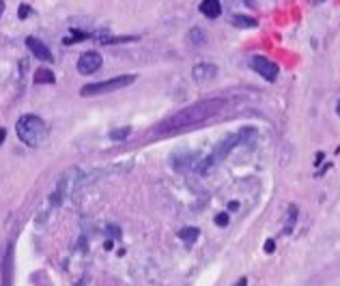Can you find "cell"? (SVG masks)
Returning <instances> with one entry per match:
<instances>
[{
  "instance_id": "obj_24",
  "label": "cell",
  "mask_w": 340,
  "mask_h": 286,
  "mask_svg": "<svg viewBox=\"0 0 340 286\" xmlns=\"http://www.w3.org/2000/svg\"><path fill=\"white\" fill-rule=\"evenodd\" d=\"M4 138H7V129H4V127H0V144L4 142Z\"/></svg>"
},
{
  "instance_id": "obj_5",
  "label": "cell",
  "mask_w": 340,
  "mask_h": 286,
  "mask_svg": "<svg viewBox=\"0 0 340 286\" xmlns=\"http://www.w3.org/2000/svg\"><path fill=\"white\" fill-rule=\"evenodd\" d=\"M84 176L80 175V170L78 168H71V170H67L65 175L58 176V181H56V190L52 192V196H50V202H52V207H61L63 200L69 196L73 190H75V185L78 183H82Z\"/></svg>"
},
{
  "instance_id": "obj_25",
  "label": "cell",
  "mask_w": 340,
  "mask_h": 286,
  "mask_svg": "<svg viewBox=\"0 0 340 286\" xmlns=\"http://www.w3.org/2000/svg\"><path fill=\"white\" fill-rule=\"evenodd\" d=\"M233 286H248V278H239L237 284H233Z\"/></svg>"
},
{
  "instance_id": "obj_19",
  "label": "cell",
  "mask_w": 340,
  "mask_h": 286,
  "mask_svg": "<svg viewBox=\"0 0 340 286\" xmlns=\"http://www.w3.org/2000/svg\"><path fill=\"white\" fill-rule=\"evenodd\" d=\"M129 133H132V127H121V129H112L110 132V140L112 142H121V140H125Z\"/></svg>"
},
{
  "instance_id": "obj_10",
  "label": "cell",
  "mask_w": 340,
  "mask_h": 286,
  "mask_svg": "<svg viewBox=\"0 0 340 286\" xmlns=\"http://www.w3.org/2000/svg\"><path fill=\"white\" fill-rule=\"evenodd\" d=\"M218 75V67H215L213 63H198V65H194V69H192V78H194V82H211V80Z\"/></svg>"
},
{
  "instance_id": "obj_26",
  "label": "cell",
  "mask_w": 340,
  "mask_h": 286,
  "mask_svg": "<svg viewBox=\"0 0 340 286\" xmlns=\"http://www.w3.org/2000/svg\"><path fill=\"white\" fill-rule=\"evenodd\" d=\"M2 13H4V0H0V18H2Z\"/></svg>"
},
{
  "instance_id": "obj_17",
  "label": "cell",
  "mask_w": 340,
  "mask_h": 286,
  "mask_svg": "<svg viewBox=\"0 0 340 286\" xmlns=\"http://www.w3.org/2000/svg\"><path fill=\"white\" fill-rule=\"evenodd\" d=\"M297 215H299V209L295 207V204H291V207H289V220H287V224H284V230H282L284 235H291V233H293L295 222H297Z\"/></svg>"
},
{
  "instance_id": "obj_27",
  "label": "cell",
  "mask_w": 340,
  "mask_h": 286,
  "mask_svg": "<svg viewBox=\"0 0 340 286\" xmlns=\"http://www.w3.org/2000/svg\"><path fill=\"white\" fill-rule=\"evenodd\" d=\"M336 112H338V116H340V99H338V104H336Z\"/></svg>"
},
{
  "instance_id": "obj_15",
  "label": "cell",
  "mask_w": 340,
  "mask_h": 286,
  "mask_svg": "<svg viewBox=\"0 0 340 286\" xmlns=\"http://www.w3.org/2000/svg\"><path fill=\"white\" fill-rule=\"evenodd\" d=\"M233 26H237V28H256L258 22L254 18H250V15L237 13V15H233Z\"/></svg>"
},
{
  "instance_id": "obj_21",
  "label": "cell",
  "mask_w": 340,
  "mask_h": 286,
  "mask_svg": "<svg viewBox=\"0 0 340 286\" xmlns=\"http://www.w3.org/2000/svg\"><path fill=\"white\" fill-rule=\"evenodd\" d=\"M215 226H220V228L228 226V213H218L215 215Z\"/></svg>"
},
{
  "instance_id": "obj_1",
  "label": "cell",
  "mask_w": 340,
  "mask_h": 286,
  "mask_svg": "<svg viewBox=\"0 0 340 286\" xmlns=\"http://www.w3.org/2000/svg\"><path fill=\"white\" fill-rule=\"evenodd\" d=\"M224 108H226V99H222V97H211V99L196 101V104L179 110L177 114L168 116L164 123H159V125L153 129V136H170V133L183 132V129L196 127V125H201V123L209 121V118L218 116Z\"/></svg>"
},
{
  "instance_id": "obj_28",
  "label": "cell",
  "mask_w": 340,
  "mask_h": 286,
  "mask_svg": "<svg viewBox=\"0 0 340 286\" xmlns=\"http://www.w3.org/2000/svg\"><path fill=\"white\" fill-rule=\"evenodd\" d=\"M312 2H323V0H312Z\"/></svg>"
},
{
  "instance_id": "obj_14",
  "label": "cell",
  "mask_w": 340,
  "mask_h": 286,
  "mask_svg": "<svg viewBox=\"0 0 340 286\" xmlns=\"http://www.w3.org/2000/svg\"><path fill=\"white\" fill-rule=\"evenodd\" d=\"M201 237V230L196 228V226H185V228H181L179 230V239L183 241L185 245H192L194 241Z\"/></svg>"
},
{
  "instance_id": "obj_16",
  "label": "cell",
  "mask_w": 340,
  "mask_h": 286,
  "mask_svg": "<svg viewBox=\"0 0 340 286\" xmlns=\"http://www.w3.org/2000/svg\"><path fill=\"white\" fill-rule=\"evenodd\" d=\"M54 80H56L54 71H50V69H37L35 84H54Z\"/></svg>"
},
{
  "instance_id": "obj_3",
  "label": "cell",
  "mask_w": 340,
  "mask_h": 286,
  "mask_svg": "<svg viewBox=\"0 0 340 286\" xmlns=\"http://www.w3.org/2000/svg\"><path fill=\"white\" fill-rule=\"evenodd\" d=\"M15 132H18V138L26 144V147H39L43 140L47 138L45 123H43V118H39L37 114L20 116L18 125H15Z\"/></svg>"
},
{
  "instance_id": "obj_12",
  "label": "cell",
  "mask_w": 340,
  "mask_h": 286,
  "mask_svg": "<svg viewBox=\"0 0 340 286\" xmlns=\"http://www.w3.org/2000/svg\"><path fill=\"white\" fill-rule=\"evenodd\" d=\"M11 271H13V245L7 247L2 258V284L11 286Z\"/></svg>"
},
{
  "instance_id": "obj_4",
  "label": "cell",
  "mask_w": 340,
  "mask_h": 286,
  "mask_svg": "<svg viewBox=\"0 0 340 286\" xmlns=\"http://www.w3.org/2000/svg\"><path fill=\"white\" fill-rule=\"evenodd\" d=\"M136 82V73H125V75H116L110 80H101V82H91L84 84L80 88L82 97H95V95H106V93H114L118 88H125V86Z\"/></svg>"
},
{
  "instance_id": "obj_22",
  "label": "cell",
  "mask_w": 340,
  "mask_h": 286,
  "mask_svg": "<svg viewBox=\"0 0 340 286\" xmlns=\"http://www.w3.org/2000/svg\"><path fill=\"white\" fill-rule=\"evenodd\" d=\"M106 230H108V235L110 237H121V230H118V226H114V224H110Z\"/></svg>"
},
{
  "instance_id": "obj_2",
  "label": "cell",
  "mask_w": 340,
  "mask_h": 286,
  "mask_svg": "<svg viewBox=\"0 0 340 286\" xmlns=\"http://www.w3.org/2000/svg\"><path fill=\"white\" fill-rule=\"evenodd\" d=\"M256 138H258V132H256L254 127H244V129H239L237 133H230V136H226L222 142H220L218 147H215L211 153L207 155V157L198 161L196 172H201V175H207V172L211 170L215 164H220V161H224L226 157H228L230 151H233L235 147H241V144H252Z\"/></svg>"
},
{
  "instance_id": "obj_23",
  "label": "cell",
  "mask_w": 340,
  "mask_h": 286,
  "mask_svg": "<svg viewBox=\"0 0 340 286\" xmlns=\"http://www.w3.org/2000/svg\"><path fill=\"white\" fill-rule=\"evenodd\" d=\"M273 250H276V241H273V239H267V241H265V252H267V254H272Z\"/></svg>"
},
{
  "instance_id": "obj_18",
  "label": "cell",
  "mask_w": 340,
  "mask_h": 286,
  "mask_svg": "<svg viewBox=\"0 0 340 286\" xmlns=\"http://www.w3.org/2000/svg\"><path fill=\"white\" fill-rule=\"evenodd\" d=\"M132 41H138V37H101L99 43L104 45H114V43H132Z\"/></svg>"
},
{
  "instance_id": "obj_6",
  "label": "cell",
  "mask_w": 340,
  "mask_h": 286,
  "mask_svg": "<svg viewBox=\"0 0 340 286\" xmlns=\"http://www.w3.org/2000/svg\"><path fill=\"white\" fill-rule=\"evenodd\" d=\"M250 67L254 69V71L261 75L263 80H267V82H276L278 80V73H280V67L273 61H269L265 56H254L250 61Z\"/></svg>"
},
{
  "instance_id": "obj_20",
  "label": "cell",
  "mask_w": 340,
  "mask_h": 286,
  "mask_svg": "<svg viewBox=\"0 0 340 286\" xmlns=\"http://www.w3.org/2000/svg\"><path fill=\"white\" fill-rule=\"evenodd\" d=\"M30 13H32L30 4H20V9H18V18H20V20H26Z\"/></svg>"
},
{
  "instance_id": "obj_9",
  "label": "cell",
  "mask_w": 340,
  "mask_h": 286,
  "mask_svg": "<svg viewBox=\"0 0 340 286\" xmlns=\"http://www.w3.org/2000/svg\"><path fill=\"white\" fill-rule=\"evenodd\" d=\"M26 47H28L30 54L37 58V61L54 63V54L50 52V47H47L41 39H37V37H28V39H26Z\"/></svg>"
},
{
  "instance_id": "obj_11",
  "label": "cell",
  "mask_w": 340,
  "mask_h": 286,
  "mask_svg": "<svg viewBox=\"0 0 340 286\" xmlns=\"http://www.w3.org/2000/svg\"><path fill=\"white\" fill-rule=\"evenodd\" d=\"M198 9H201V13L209 20H215L222 15V2H220V0H203Z\"/></svg>"
},
{
  "instance_id": "obj_7",
  "label": "cell",
  "mask_w": 340,
  "mask_h": 286,
  "mask_svg": "<svg viewBox=\"0 0 340 286\" xmlns=\"http://www.w3.org/2000/svg\"><path fill=\"white\" fill-rule=\"evenodd\" d=\"M101 65H104L101 54L95 52V50H89V52H84L82 56L78 58V71L82 73V75H91V73L99 71Z\"/></svg>"
},
{
  "instance_id": "obj_13",
  "label": "cell",
  "mask_w": 340,
  "mask_h": 286,
  "mask_svg": "<svg viewBox=\"0 0 340 286\" xmlns=\"http://www.w3.org/2000/svg\"><path fill=\"white\" fill-rule=\"evenodd\" d=\"M187 39H190L192 47H203L204 43H207V32H204L201 26H194V28L187 32Z\"/></svg>"
},
{
  "instance_id": "obj_8",
  "label": "cell",
  "mask_w": 340,
  "mask_h": 286,
  "mask_svg": "<svg viewBox=\"0 0 340 286\" xmlns=\"http://www.w3.org/2000/svg\"><path fill=\"white\" fill-rule=\"evenodd\" d=\"M198 161V153H194V151H181V153H175L172 155V168L177 172H190V170H196Z\"/></svg>"
}]
</instances>
